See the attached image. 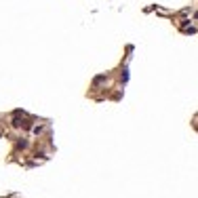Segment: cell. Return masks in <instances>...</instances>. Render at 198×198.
Here are the masks:
<instances>
[{
  "label": "cell",
  "mask_w": 198,
  "mask_h": 198,
  "mask_svg": "<svg viewBox=\"0 0 198 198\" xmlns=\"http://www.w3.org/2000/svg\"><path fill=\"white\" fill-rule=\"evenodd\" d=\"M11 125H13L15 129H19V127H21V129H32V122H30L26 116H21V118H19V116H15Z\"/></svg>",
  "instance_id": "6da1fadb"
},
{
  "label": "cell",
  "mask_w": 198,
  "mask_h": 198,
  "mask_svg": "<svg viewBox=\"0 0 198 198\" xmlns=\"http://www.w3.org/2000/svg\"><path fill=\"white\" fill-rule=\"evenodd\" d=\"M120 78H122V82H129V70H127V67L122 70V74H120Z\"/></svg>",
  "instance_id": "7a4b0ae2"
},
{
  "label": "cell",
  "mask_w": 198,
  "mask_h": 198,
  "mask_svg": "<svg viewBox=\"0 0 198 198\" xmlns=\"http://www.w3.org/2000/svg\"><path fill=\"white\" fill-rule=\"evenodd\" d=\"M17 147H21V150H26V147H28V141H26V139H19V141H17Z\"/></svg>",
  "instance_id": "3957f363"
},
{
  "label": "cell",
  "mask_w": 198,
  "mask_h": 198,
  "mask_svg": "<svg viewBox=\"0 0 198 198\" xmlns=\"http://www.w3.org/2000/svg\"><path fill=\"white\" fill-rule=\"evenodd\" d=\"M103 80H106V76H103V74H101V76H97V78H95L93 82H95V84H99V82H103Z\"/></svg>",
  "instance_id": "277c9868"
},
{
  "label": "cell",
  "mask_w": 198,
  "mask_h": 198,
  "mask_svg": "<svg viewBox=\"0 0 198 198\" xmlns=\"http://www.w3.org/2000/svg\"><path fill=\"white\" fill-rule=\"evenodd\" d=\"M32 131H34V133H36V135H38V133H42V131H44V127H34V129H32Z\"/></svg>",
  "instance_id": "5b68a950"
}]
</instances>
